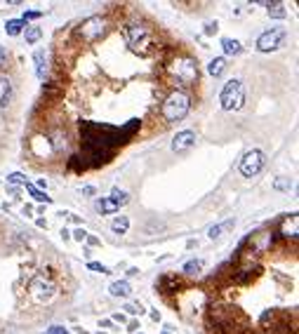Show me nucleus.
Segmentation results:
<instances>
[{
  "instance_id": "1",
  "label": "nucleus",
  "mask_w": 299,
  "mask_h": 334,
  "mask_svg": "<svg viewBox=\"0 0 299 334\" xmlns=\"http://www.w3.org/2000/svg\"><path fill=\"white\" fill-rule=\"evenodd\" d=\"M191 111V97L182 89H174L161 106V116L165 118L167 123H177L182 118H186V113Z\"/></svg>"
},
{
  "instance_id": "2",
  "label": "nucleus",
  "mask_w": 299,
  "mask_h": 334,
  "mask_svg": "<svg viewBox=\"0 0 299 334\" xmlns=\"http://www.w3.org/2000/svg\"><path fill=\"white\" fill-rule=\"evenodd\" d=\"M170 73L177 78V83L182 87H191V85L198 83V62L194 57H177L174 62L170 64Z\"/></svg>"
},
{
  "instance_id": "3",
  "label": "nucleus",
  "mask_w": 299,
  "mask_h": 334,
  "mask_svg": "<svg viewBox=\"0 0 299 334\" xmlns=\"http://www.w3.org/2000/svg\"><path fill=\"white\" fill-rule=\"evenodd\" d=\"M219 101H222L224 111H240L243 104H245V85H243V80H238V78L228 80V83L224 85V89H222Z\"/></svg>"
},
{
  "instance_id": "4",
  "label": "nucleus",
  "mask_w": 299,
  "mask_h": 334,
  "mask_svg": "<svg viewBox=\"0 0 299 334\" xmlns=\"http://www.w3.org/2000/svg\"><path fill=\"white\" fill-rule=\"evenodd\" d=\"M122 35L128 40V45L134 52H146L151 47V31L144 26V24H128L122 28Z\"/></svg>"
},
{
  "instance_id": "5",
  "label": "nucleus",
  "mask_w": 299,
  "mask_h": 334,
  "mask_svg": "<svg viewBox=\"0 0 299 334\" xmlns=\"http://www.w3.org/2000/svg\"><path fill=\"white\" fill-rule=\"evenodd\" d=\"M76 33L80 35L83 40H87V43L101 38V35L106 33V17H101V14H92V17H87L85 22L78 24Z\"/></svg>"
},
{
  "instance_id": "6",
  "label": "nucleus",
  "mask_w": 299,
  "mask_h": 334,
  "mask_svg": "<svg viewBox=\"0 0 299 334\" xmlns=\"http://www.w3.org/2000/svg\"><path fill=\"white\" fill-rule=\"evenodd\" d=\"M285 38H288V31H285V28H280V26L269 28V31H264V33L257 38V50L259 52H276L283 47Z\"/></svg>"
},
{
  "instance_id": "7",
  "label": "nucleus",
  "mask_w": 299,
  "mask_h": 334,
  "mask_svg": "<svg viewBox=\"0 0 299 334\" xmlns=\"http://www.w3.org/2000/svg\"><path fill=\"white\" fill-rule=\"evenodd\" d=\"M264 162H266L264 153H261V151H257V149H252V151H248V153L243 156L238 170H240V174H243L245 179H252V177H257V174L261 172Z\"/></svg>"
},
{
  "instance_id": "8",
  "label": "nucleus",
  "mask_w": 299,
  "mask_h": 334,
  "mask_svg": "<svg viewBox=\"0 0 299 334\" xmlns=\"http://www.w3.org/2000/svg\"><path fill=\"white\" fill-rule=\"evenodd\" d=\"M196 132L194 129H184V132H179V134H174V139H172V151H184V149H188V146H194L196 144Z\"/></svg>"
},
{
  "instance_id": "9",
  "label": "nucleus",
  "mask_w": 299,
  "mask_h": 334,
  "mask_svg": "<svg viewBox=\"0 0 299 334\" xmlns=\"http://www.w3.org/2000/svg\"><path fill=\"white\" fill-rule=\"evenodd\" d=\"M31 292H33L38 299H50L52 292H55V285L47 283V280H43V278H38L33 285H31Z\"/></svg>"
},
{
  "instance_id": "10",
  "label": "nucleus",
  "mask_w": 299,
  "mask_h": 334,
  "mask_svg": "<svg viewBox=\"0 0 299 334\" xmlns=\"http://www.w3.org/2000/svg\"><path fill=\"white\" fill-rule=\"evenodd\" d=\"M94 207H97L101 214H113V212H118L122 207V202H118L116 198H111V195H109V198H99V200L94 202Z\"/></svg>"
},
{
  "instance_id": "11",
  "label": "nucleus",
  "mask_w": 299,
  "mask_h": 334,
  "mask_svg": "<svg viewBox=\"0 0 299 334\" xmlns=\"http://www.w3.org/2000/svg\"><path fill=\"white\" fill-rule=\"evenodd\" d=\"M233 219H226V221H222V224H215L210 231H207V235H210L212 240H217V238H224V233H228V231L233 229Z\"/></svg>"
},
{
  "instance_id": "12",
  "label": "nucleus",
  "mask_w": 299,
  "mask_h": 334,
  "mask_svg": "<svg viewBox=\"0 0 299 334\" xmlns=\"http://www.w3.org/2000/svg\"><path fill=\"white\" fill-rule=\"evenodd\" d=\"M224 71H226V59H224V57H217V59H212V62L207 64V73H210L212 78L224 76Z\"/></svg>"
},
{
  "instance_id": "13",
  "label": "nucleus",
  "mask_w": 299,
  "mask_h": 334,
  "mask_svg": "<svg viewBox=\"0 0 299 334\" xmlns=\"http://www.w3.org/2000/svg\"><path fill=\"white\" fill-rule=\"evenodd\" d=\"M222 47H224V54H228V57H236V54L243 52V45H240L238 40H233V38H224Z\"/></svg>"
},
{
  "instance_id": "14",
  "label": "nucleus",
  "mask_w": 299,
  "mask_h": 334,
  "mask_svg": "<svg viewBox=\"0 0 299 334\" xmlns=\"http://www.w3.org/2000/svg\"><path fill=\"white\" fill-rule=\"evenodd\" d=\"M109 292H111L113 296H130L132 287H130L128 280H118V283H113L111 287H109Z\"/></svg>"
},
{
  "instance_id": "15",
  "label": "nucleus",
  "mask_w": 299,
  "mask_h": 334,
  "mask_svg": "<svg viewBox=\"0 0 299 334\" xmlns=\"http://www.w3.org/2000/svg\"><path fill=\"white\" fill-rule=\"evenodd\" d=\"M33 62H36V73H38V78L45 80V71H47V66H45V52L38 50L33 54Z\"/></svg>"
},
{
  "instance_id": "16",
  "label": "nucleus",
  "mask_w": 299,
  "mask_h": 334,
  "mask_svg": "<svg viewBox=\"0 0 299 334\" xmlns=\"http://www.w3.org/2000/svg\"><path fill=\"white\" fill-rule=\"evenodd\" d=\"M22 28H28L26 24L22 22V19H10V22L5 24L7 35H19V33H22Z\"/></svg>"
},
{
  "instance_id": "17",
  "label": "nucleus",
  "mask_w": 299,
  "mask_h": 334,
  "mask_svg": "<svg viewBox=\"0 0 299 334\" xmlns=\"http://www.w3.org/2000/svg\"><path fill=\"white\" fill-rule=\"evenodd\" d=\"M128 229H130V219L128 217H116V219H113V224H111V231H113V233L122 235Z\"/></svg>"
},
{
  "instance_id": "18",
  "label": "nucleus",
  "mask_w": 299,
  "mask_h": 334,
  "mask_svg": "<svg viewBox=\"0 0 299 334\" xmlns=\"http://www.w3.org/2000/svg\"><path fill=\"white\" fill-rule=\"evenodd\" d=\"M266 7H269V17H273V19H285L288 17V12H285V7L280 5V3H266Z\"/></svg>"
},
{
  "instance_id": "19",
  "label": "nucleus",
  "mask_w": 299,
  "mask_h": 334,
  "mask_svg": "<svg viewBox=\"0 0 299 334\" xmlns=\"http://www.w3.org/2000/svg\"><path fill=\"white\" fill-rule=\"evenodd\" d=\"M40 35H43V31H40V28H26V31H24V38H26V43L28 45H33V43H38L40 40Z\"/></svg>"
},
{
  "instance_id": "20",
  "label": "nucleus",
  "mask_w": 299,
  "mask_h": 334,
  "mask_svg": "<svg viewBox=\"0 0 299 334\" xmlns=\"http://www.w3.org/2000/svg\"><path fill=\"white\" fill-rule=\"evenodd\" d=\"M26 191H28V193H31V195H33V198H36V200H38V202H52V198H47V195H45L43 191H38V189H36V186L26 184Z\"/></svg>"
},
{
  "instance_id": "21",
  "label": "nucleus",
  "mask_w": 299,
  "mask_h": 334,
  "mask_svg": "<svg viewBox=\"0 0 299 334\" xmlns=\"http://www.w3.org/2000/svg\"><path fill=\"white\" fill-rule=\"evenodd\" d=\"M203 268V262H198V259H194V262L184 264V273H188V275H196V273Z\"/></svg>"
},
{
  "instance_id": "22",
  "label": "nucleus",
  "mask_w": 299,
  "mask_h": 334,
  "mask_svg": "<svg viewBox=\"0 0 299 334\" xmlns=\"http://www.w3.org/2000/svg\"><path fill=\"white\" fill-rule=\"evenodd\" d=\"M87 268H90V271H99V273H104V275H106V273H111V268L104 266V264H99V262H90Z\"/></svg>"
},
{
  "instance_id": "23",
  "label": "nucleus",
  "mask_w": 299,
  "mask_h": 334,
  "mask_svg": "<svg viewBox=\"0 0 299 334\" xmlns=\"http://www.w3.org/2000/svg\"><path fill=\"white\" fill-rule=\"evenodd\" d=\"M7 87H5V92H3V99H0V108H5L7 104H10V97H12V87H10V83H5Z\"/></svg>"
},
{
  "instance_id": "24",
  "label": "nucleus",
  "mask_w": 299,
  "mask_h": 334,
  "mask_svg": "<svg viewBox=\"0 0 299 334\" xmlns=\"http://www.w3.org/2000/svg\"><path fill=\"white\" fill-rule=\"evenodd\" d=\"M22 181H26V177H24V174H19V172H14V174H10V177H7V184H22Z\"/></svg>"
},
{
  "instance_id": "25",
  "label": "nucleus",
  "mask_w": 299,
  "mask_h": 334,
  "mask_svg": "<svg viewBox=\"0 0 299 334\" xmlns=\"http://www.w3.org/2000/svg\"><path fill=\"white\" fill-rule=\"evenodd\" d=\"M217 28H219V24H217V22H207L205 24V35H215Z\"/></svg>"
},
{
  "instance_id": "26",
  "label": "nucleus",
  "mask_w": 299,
  "mask_h": 334,
  "mask_svg": "<svg viewBox=\"0 0 299 334\" xmlns=\"http://www.w3.org/2000/svg\"><path fill=\"white\" fill-rule=\"evenodd\" d=\"M38 17H43V12H24V17H22V22L26 24L28 19H38Z\"/></svg>"
},
{
  "instance_id": "27",
  "label": "nucleus",
  "mask_w": 299,
  "mask_h": 334,
  "mask_svg": "<svg viewBox=\"0 0 299 334\" xmlns=\"http://www.w3.org/2000/svg\"><path fill=\"white\" fill-rule=\"evenodd\" d=\"M122 311H128L130 316H137V313H142V306H132V304H128V306L122 308Z\"/></svg>"
},
{
  "instance_id": "28",
  "label": "nucleus",
  "mask_w": 299,
  "mask_h": 334,
  "mask_svg": "<svg viewBox=\"0 0 299 334\" xmlns=\"http://www.w3.org/2000/svg\"><path fill=\"white\" fill-rule=\"evenodd\" d=\"M73 238H76V240H80V243H83V240H85V238H87V233H85V231H83V229H78V231H76V233H73Z\"/></svg>"
},
{
  "instance_id": "29",
  "label": "nucleus",
  "mask_w": 299,
  "mask_h": 334,
  "mask_svg": "<svg viewBox=\"0 0 299 334\" xmlns=\"http://www.w3.org/2000/svg\"><path fill=\"white\" fill-rule=\"evenodd\" d=\"M5 64H7V50L0 47V66H5Z\"/></svg>"
},
{
  "instance_id": "30",
  "label": "nucleus",
  "mask_w": 299,
  "mask_h": 334,
  "mask_svg": "<svg viewBox=\"0 0 299 334\" xmlns=\"http://www.w3.org/2000/svg\"><path fill=\"white\" fill-rule=\"evenodd\" d=\"M47 334H68V332L64 327H50L47 329Z\"/></svg>"
},
{
  "instance_id": "31",
  "label": "nucleus",
  "mask_w": 299,
  "mask_h": 334,
  "mask_svg": "<svg viewBox=\"0 0 299 334\" xmlns=\"http://www.w3.org/2000/svg\"><path fill=\"white\" fill-rule=\"evenodd\" d=\"M90 243V245H99V238H94V235H87V238H85Z\"/></svg>"
},
{
  "instance_id": "32",
  "label": "nucleus",
  "mask_w": 299,
  "mask_h": 334,
  "mask_svg": "<svg viewBox=\"0 0 299 334\" xmlns=\"http://www.w3.org/2000/svg\"><path fill=\"white\" fill-rule=\"evenodd\" d=\"M83 193H85V195H94V186H85Z\"/></svg>"
},
{
  "instance_id": "33",
  "label": "nucleus",
  "mask_w": 299,
  "mask_h": 334,
  "mask_svg": "<svg viewBox=\"0 0 299 334\" xmlns=\"http://www.w3.org/2000/svg\"><path fill=\"white\" fill-rule=\"evenodd\" d=\"M288 181H276V189H288Z\"/></svg>"
}]
</instances>
